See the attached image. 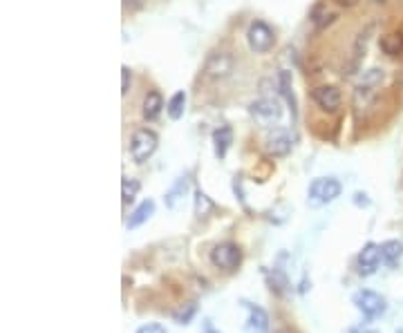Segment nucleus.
<instances>
[{"instance_id":"obj_1","label":"nucleus","mask_w":403,"mask_h":333,"mask_svg":"<svg viewBox=\"0 0 403 333\" xmlns=\"http://www.w3.org/2000/svg\"><path fill=\"white\" fill-rule=\"evenodd\" d=\"M157 146H159L157 132L150 128H139L133 135V141H130V154H133L135 163H146L155 154Z\"/></svg>"},{"instance_id":"obj_2","label":"nucleus","mask_w":403,"mask_h":333,"mask_svg":"<svg viewBox=\"0 0 403 333\" xmlns=\"http://www.w3.org/2000/svg\"><path fill=\"white\" fill-rule=\"evenodd\" d=\"M343 186L334 179V177H321V179H314L309 186V204L312 206H325L334 202L336 197H341Z\"/></svg>"},{"instance_id":"obj_3","label":"nucleus","mask_w":403,"mask_h":333,"mask_svg":"<svg viewBox=\"0 0 403 333\" xmlns=\"http://www.w3.org/2000/svg\"><path fill=\"white\" fill-rule=\"evenodd\" d=\"M247 43H249V50L254 54H267L276 43L274 29L267 23H263V20H254L247 29Z\"/></svg>"},{"instance_id":"obj_4","label":"nucleus","mask_w":403,"mask_h":333,"mask_svg":"<svg viewBox=\"0 0 403 333\" xmlns=\"http://www.w3.org/2000/svg\"><path fill=\"white\" fill-rule=\"evenodd\" d=\"M235 68V59L228 52H211L204 61V76L211 81H222Z\"/></svg>"},{"instance_id":"obj_5","label":"nucleus","mask_w":403,"mask_h":333,"mask_svg":"<svg viewBox=\"0 0 403 333\" xmlns=\"http://www.w3.org/2000/svg\"><path fill=\"white\" fill-rule=\"evenodd\" d=\"M211 262L222 271H235L242 262V251L233 242H222L211 251Z\"/></svg>"},{"instance_id":"obj_6","label":"nucleus","mask_w":403,"mask_h":333,"mask_svg":"<svg viewBox=\"0 0 403 333\" xmlns=\"http://www.w3.org/2000/svg\"><path fill=\"white\" fill-rule=\"evenodd\" d=\"M249 112L256 119V124L260 126H271V124H278L280 117H282V108L276 98H258L251 105H249Z\"/></svg>"},{"instance_id":"obj_7","label":"nucleus","mask_w":403,"mask_h":333,"mask_svg":"<svg viewBox=\"0 0 403 333\" xmlns=\"http://www.w3.org/2000/svg\"><path fill=\"white\" fill-rule=\"evenodd\" d=\"M354 304L356 309L361 311V313L369 320H374L379 316H383L386 313V297H381L379 293L374 291H358L354 295Z\"/></svg>"},{"instance_id":"obj_8","label":"nucleus","mask_w":403,"mask_h":333,"mask_svg":"<svg viewBox=\"0 0 403 333\" xmlns=\"http://www.w3.org/2000/svg\"><path fill=\"white\" fill-rule=\"evenodd\" d=\"M383 79H386V72L381 70V68H372V70H367V72L363 74L361 83L356 85V92H354V103H356V105H361V101L365 103L367 98L376 92V87H381V83H383Z\"/></svg>"},{"instance_id":"obj_9","label":"nucleus","mask_w":403,"mask_h":333,"mask_svg":"<svg viewBox=\"0 0 403 333\" xmlns=\"http://www.w3.org/2000/svg\"><path fill=\"white\" fill-rule=\"evenodd\" d=\"M312 101L318 105L323 112H336L343 103V96L339 92V87L334 85H318L312 90Z\"/></svg>"},{"instance_id":"obj_10","label":"nucleus","mask_w":403,"mask_h":333,"mask_svg":"<svg viewBox=\"0 0 403 333\" xmlns=\"http://www.w3.org/2000/svg\"><path fill=\"white\" fill-rule=\"evenodd\" d=\"M265 150L271 157H287L291 152V137L287 130H274L265 139Z\"/></svg>"},{"instance_id":"obj_11","label":"nucleus","mask_w":403,"mask_h":333,"mask_svg":"<svg viewBox=\"0 0 403 333\" xmlns=\"http://www.w3.org/2000/svg\"><path fill=\"white\" fill-rule=\"evenodd\" d=\"M374 29V25H367L361 34H358L356 43H354V47H352V59L350 63H347V76H352L354 72H358V68H361V63L365 59V50H367V40H369V31Z\"/></svg>"},{"instance_id":"obj_12","label":"nucleus","mask_w":403,"mask_h":333,"mask_svg":"<svg viewBox=\"0 0 403 333\" xmlns=\"http://www.w3.org/2000/svg\"><path fill=\"white\" fill-rule=\"evenodd\" d=\"M381 262V246H376L374 242H369L363 246V251L358 253V271L361 275H372L379 269Z\"/></svg>"},{"instance_id":"obj_13","label":"nucleus","mask_w":403,"mask_h":333,"mask_svg":"<svg viewBox=\"0 0 403 333\" xmlns=\"http://www.w3.org/2000/svg\"><path fill=\"white\" fill-rule=\"evenodd\" d=\"M244 306L249 309V325L247 329L251 333H267L269 331V316L265 309H260L256 304L244 302Z\"/></svg>"},{"instance_id":"obj_14","label":"nucleus","mask_w":403,"mask_h":333,"mask_svg":"<svg viewBox=\"0 0 403 333\" xmlns=\"http://www.w3.org/2000/svg\"><path fill=\"white\" fill-rule=\"evenodd\" d=\"M381 52L386 54L390 59H397L403 54V34L401 31H390V34L381 36Z\"/></svg>"},{"instance_id":"obj_15","label":"nucleus","mask_w":403,"mask_h":333,"mask_svg":"<svg viewBox=\"0 0 403 333\" xmlns=\"http://www.w3.org/2000/svg\"><path fill=\"white\" fill-rule=\"evenodd\" d=\"M233 141V130L228 126H222L213 132V148H215V157L217 159H224L226 152H228V146H231Z\"/></svg>"},{"instance_id":"obj_16","label":"nucleus","mask_w":403,"mask_h":333,"mask_svg":"<svg viewBox=\"0 0 403 333\" xmlns=\"http://www.w3.org/2000/svg\"><path fill=\"white\" fill-rule=\"evenodd\" d=\"M401 258H403V244L399 239H390L381 244V260H383L390 269H395L401 262Z\"/></svg>"},{"instance_id":"obj_17","label":"nucleus","mask_w":403,"mask_h":333,"mask_svg":"<svg viewBox=\"0 0 403 333\" xmlns=\"http://www.w3.org/2000/svg\"><path fill=\"white\" fill-rule=\"evenodd\" d=\"M161 110H164V98H161L159 92H148L146 98H144V110H141V114H144L146 121H155L159 114H161Z\"/></svg>"},{"instance_id":"obj_18","label":"nucleus","mask_w":403,"mask_h":333,"mask_svg":"<svg viewBox=\"0 0 403 333\" xmlns=\"http://www.w3.org/2000/svg\"><path fill=\"white\" fill-rule=\"evenodd\" d=\"M152 213H155V202H152V199H146V202H141V204L135 208V213L130 215V219H128V228H137V226H141V224H144V221L150 219Z\"/></svg>"},{"instance_id":"obj_19","label":"nucleus","mask_w":403,"mask_h":333,"mask_svg":"<svg viewBox=\"0 0 403 333\" xmlns=\"http://www.w3.org/2000/svg\"><path fill=\"white\" fill-rule=\"evenodd\" d=\"M278 87H280V94L287 98V103L291 105V114L296 119V96L291 92V74L287 70H282L278 76Z\"/></svg>"},{"instance_id":"obj_20","label":"nucleus","mask_w":403,"mask_h":333,"mask_svg":"<svg viewBox=\"0 0 403 333\" xmlns=\"http://www.w3.org/2000/svg\"><path fill=\"white\" fill-rule=\"evenodd\" d=\"M186 191H189V179H186V177H179V179L175 182V186H173L170 191L166 193V206L175 208L179 199L186 195Z\"/></svg>"},{"instance_id":"obj_21","label":"nucleus","mask_w":403,"mask_h":333,"mask_svg":"<svg viewBox=\"0 0 403 333\" xmlns=\"http://www.w3.org/2000/svg\"><path fill=\"white\" fill-rule=\"evenodd\" d=\"M184 108H186V94H184V92H175V94L170 96L168 105H166V112H168V117H170L173 121H177V119L184 117Z\"/></svg>"},{"instance_id":"obj_22","label":"nucleus","mask_w":403,"mask_h":333,"mask_svg":"<svg viewBox=\"0 0 403 333\" xmlns=\"http://www.w3.org/2000/svg\"><path fill=\"white\" fill-rule=\"evenodd\" d=\"M334 18H336V14L328 12V7H325V5H316L314 12H312V23L318 29H323V27H328L330 23H334Z\"/></svg>"},{"instance_id":"obj_23","label":"nucleus","mask_w":403,"mask_h":333,"mask_svg":"<svg viewBox=\"0 0 403 333\" xmlns=\"http://www.w3.org/2000/svg\"><path fill=\"white\" fill-rule=\"evenodd\" d=\"M139 188H141V184L137 179H133V177H124V179H122V199H124V204L135 202Z\"/></svg>"},{"instance_id":"obj_24","label":"nucleus","mask_w":403,"mask_h":333,"mask_svg":"<svg viewBox=\"0 0 403 333\" xmlns=\"http://www.w3.org/2000/svg\"><path fill=\"white\" fill-rule=\"evenodd\" d=\"M213 208H215V204H213L211 199L206 197L202 191H198V193H195V215H198L200 219L209 215Z\"/></svg>"},{"instance_id":"obj_25","label":"nucleus","mask_w":403,"mask_h":333,"mask_svg":"<svg viewBox=\"0 0 403 333\" xmlns=\"http://www.w3.org/2000/svg\"><path fill=\"white\" fill-rule=\"evenodd\" d=\"M130 83H133V72H130L128 65L122 68V94L126 96L130 92Z\"/></svg>"},{"instance_id":"obj_26","label":"nucleus","mask_w":403,"mask_h":333,"mask_svg":"<svg viewBox=\"0 0 403 333\" xmlns=\"http://www.w3.org/2000/svg\"><path fill=\"white\" fill-rule=\"evenodd\" d=\"M195 311H198V306H195V302H191V309H189V311H182V313H175V320L179 322V325H189V320L193 318Z\"/></svg>"},{"instance_id":"obj_27","label":"nucleus","mask_w":403,"mask_h":333,"mask_svg":"<svg viewBox=\"0 0 403 333\" xmlns=\"http://www.w3.org/2000/svg\"><path fill=\"white\" fill-rule=\"evenodd\" d=\"M137 333H166V329L161 325H146V327H141Z\"/></svg>"},{"instance_id":"obj_28","label":"nucleus","mask_w":403,"mask_h":333,"mask_svg":"<svg viewBox=\"0 0 403 333\" xmlns=\"http://www.w3.org/2000/svg\"><path fill=\"white\" fill-rule=\"evenodd\" d=\"M354 197H356L354 202H356L358 206H367V204H369V199H367V195H365V193H356Z\"/></svg>"},{"instance_id":"obj_29","label":"nucleus","mask_w":403,"mask_h":333,"mask_svg":"<svg viewBox=\"0 0 403 333\" xmlns=\"http://www.w3.org/2000/svg\"><path fill=\"white\" fill-rule=\"evenodd\" d=\"M141 5H144V0H124V7H126V9H128V7H130V9H139Z\"/></svg>"},{"instance_id":"obj_30","label":"nucleus","mask_w":403,"mask_h":333,"mask_svg":"<svg viewBox=\"0 0 403 333\" xmlns=\"http://www.w3.org/2000/svg\"><path fill=\"white\" fill-rule=\"evenodd\" d=\"M336 3L343 5V7H354V5L358 3V0H336Z\"/></svg>"},{"instance_id":"obj_31","label":"nucleus","mask_w":403,"mask_h":333,"mask_svg":"<svg viewBox=\"0 0 403 333\" xmlns=\"http://www.w3.org/2000/svg\"><path fill=\"white\" fill-rule=\"evenodd\" d=\"M372 3H386V0H372Z\"/></svg>"},{"instance_id":"obj_32","label":"nucleus","mask_w":403,"mask_h":333,"mask_svg":"<svg viewBox=\"0 0 403 333\" xmlns=\"http://www.w3.org/2000/svg\"><path fill=\"white\" fill-rule=\"evenodd\" d=\"M397 333H403V329H399V331H397Z\"/></svg>"}]
</instances>
